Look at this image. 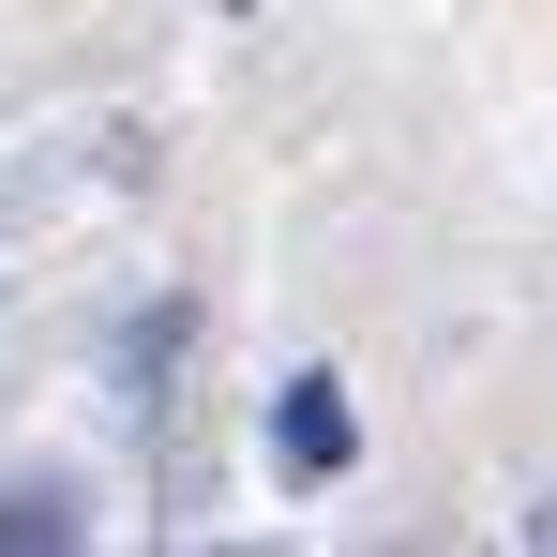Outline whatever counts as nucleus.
Wrapping results in <instances>:
<instances>
[{"label": "nucleus", "mask_w": 557, "mask_h": 557, "mask_svg": "<svg viewBox=\"0 0 557 557\" xmlns=\"http://www.w3.org/2000/svg\"><path fill=\"white\" fill-rule=\"evenodd\" d=\"M272 453H286V482H347L362 422H347V392H332V376H286V392H272Z\"/></svg>", "instance_id": "f257e3e1"}, {"label": "nucleus", "mask_w": 557, "mask_h": 557, "mask_svg": "<svg viewBox=\"0 0 557 557\" xmlns=\"http://www.w3.org/2000/svg\"><path fill=\"white\" fill-rule=\"evenodd\" d=\"M182 301H166V317H136V332H121V392H136V407H151V392H166V362H182Z\"/></svg>", "instance_id": "f03ea898"}, {"label": "nucleus", "mask_w": 557, "mask_h": 557, "mask_svg": "<svg viewBox=\"0 0 557 557\" xmlns=\"http://www.w3.org/2000/svg\"><path fill=\"white\" fill-rule=\"evenodd\" d=\"M0 543H76V497H61V482H30V497H0Z\"/></svg>", "instance_id": "7ed1b4c3"}, {"label": "nucleus", "mask_w": 557, "mask_h": 557, "mask_svg": "<svg viewBox=\"0 0 557 557\" xmlns=\"http://www.w3.org/2000/svg\"><path fill=\"white\" fill-rule=\"evenodd\" d=\"M528 543H557V512H528Z\"/></svg>", "instance_id": "20e7f679"}]
</instances>
